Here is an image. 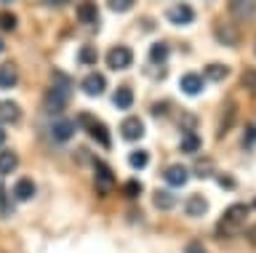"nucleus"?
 <instances>
[{
	"mask_svg": "<svg viewBox=\"0 0 256 253\" xmlns=\"http://www.w3.org/2000/svg\"><path fill=\"white\" fill-rule=\"evenodd\" d=\"M72 96V80L62 72H54V85L43 93V112L46 115H59L67 109Z\"/></svg>",
	"mask_w": 256,
	"mask_h": 253,
	"instance_id": "f257e3e1",
	"label": "nucleus"
},
{
	"mask_svg": "<svg viewBox=\"0 0 256 253\" xmlns=\"http://www.w3.org/2000/svg\"><path fill=\"white\" fill-rule=\"evenodd\" d=\"M16 165H19V155H16L14 149H0V176L14 173Z\"/></svg>",
	"mask_w": 256,
	"mask_h": 253,
	"instance_id": "a211bd4d",
	"label": "nucleus"
},
{
	"mask_svg": "<svg viewBox=\"0 0 256 253\" xmlns=\"http://www.w3.org/2000/svg\"><path fill=\"white\" fill-rule=\"evenodd\" d=\"M235 115H238V104L235 101H227L224 104V115H222V125H219V131H216V136H227V131L232 128V123H235Z\"/></svg>",
	"mask_w": 256,
	"mask_h": 253,
	"instance_id": "f3484780",
	"label": "nucleus"
},
{
	"mask_svg": "<svg viewBox=\"0 0 256 253\" xmlns=\"http://www.w3.org/2000/svg\"><path fill=\"white\" fill-rule=\"evenodd\" d=\"M6 141V131H3V125H0V144Z\"/></svg>",
	"mask_w": 256,
	"mask_h": 253,
	"instance_id": "e433bc0d",
	"label": "nucleus"
},
{
	"mask_svg": "<svg viewBox=\"0 0 256 253\" xmlns=\"http://www.w3.org/2000/svg\"><path fill=\"white\" fill-rule=\"evenodd\" d=\"M16 80H19L16 64L14 61H3V64H0V88H14Z\"/></svg>",
	"mask_w": 256,
	"mask_h": 253,
	"instance_id": "ddd939ff",
	"label": "nucleus"
},
{
	"mask_svg": "<svg viewBox=\"0 0 256 253\" xmlns=\"http://www.w3.org/2000/svg\"><path fill=\"white\" fill-rule=\"evenodd\" d=\"M203 85H206V80L200 75H195V72L182 75V80H179V88L187 93V96H198V93L203 91Z\"/></svg>",
	"mask_w": 256,
	"mask_h": 253,
	"instance_id": "9d476101",
	"label": "nucleus"
},
{
	"mask_svg": "<svg viewBox=\"0 0 256 253\" xmlns=\"http://www.w3.org/2000/svg\"><path fill=\"white\" fill-rule=\"evenodd\" d=\"M96 19H99V5L94 3V0H83V3L78 5V21L80 24H96Z\"/></svg>",
	"mask_w": 256,
	"mask_h": 253,
	"instance_id": "1a4fd4ad",
	"label": "nucleus"
},
{
	"mask_svg": "<svg viewBox=\"0 0 256 253\" xmlns=\"http://www.w3.org/2000/svg\"><path fill=\"white\" fill-rule=\"evenodd\" d=\"M179 149H182L184 155H192V152H198V149H200V139L195 136V133H184V139H182Z\"/></svg>",
	"mask_w": 256,
	"mask_h": 253,
	"instance_id": "b1692460",
	"label": "nucleus"
},
{
	"mask_svg": "<svg viewBox=\"0 0 256 253\" xmlns=\"http://www.w3.org/2000/svg\"><path fill=\"white\" fill-rule=\"evenodd\" d=\"M230 8L243 19H256V0H230Z\"/></svg>",
	"mask_w": 256,
	"mask_h": 253,
	"instance_id": "dca6fc26",
	"label": "nucleus"
},
{
	"mask_svg": "<svg viewBox=\"0 0 256 253\" xmlns=\"http://www.w3.org/2000/svg\"><path fill=\"white\" fill-rule=\"evenodd\" d=\"M134 64V51L126 48V45H115V48L107 51V67L110 69H128Z\"/></svg>",
	"mask_w": 256,
	"mask_h": 253,
	"instance_id": "39448f33",
	"label": "nucleus"
},
{
	"mask_svg": "<svg viewBox=\"0 0 256 253\" xmlns=\"http://www.w3.org/2000/svg\"><path fill=\"white\" fill-rule=\"evenodd\" d=\"M104 88H107V80H104V75H99V72L86 75V80H83V91L88 93V96H99V93H104Z\"/></svg>",
	"mask_w": 256,
	"mask_h": 253,
	"instance_id": "4468645a",
	"label": "nucleus"
},
{
	"mask_svg": "<svg viewBox=\"0 0 256 253\" xmlns=\"http://www.w3.org/2000/svg\"><path fill=\"white\" fill-rule=\"evenodd\" d=\"M206 211H208V200L203 195H192L190 200H187V216H206Z\"/></svg>",
	"mask_w": 256,
	"mask_h": 253,
	"instance_id": "6ab92c4d",
	"label": "nucleus"
},
{
	"mask_svg": "<svg viewBox=\"0 0 256 253\" xmlns=\"http://www.w3.org/2000/svg\"><path fill=\"white\" fill-rule=\"evenodd\" d=\"M112 101H115L118 109H128V107L134 104V91L128 88V85H120V88L112 93Z\"/></svg>",
	"mask_w": 256,
	"mask_h": 253,
	"instance_id": "aec40b11",
	"label": "nucleus"
},
{
	"mask_svg": "<svg viewBox=\"0 0 256 253\" xmlns=\"http://www.w3.org/2000/svg\"><path fill=\"white\" fill-rule=\"evenodd\" d=\"M152 203H155V208L160 211H168L176 205V197L174 192H166V189H158V192H152Z\"/></svg>",
	"mask_w": 256,
	"mask_h": 253,
	"instance_id": "412c9836",
	"label": "nucleus"
},
{
	"mask_svg": "<svg viewBox=\"0 0 256 253\" xmlns=\"http://www.w3.org/2000/svg\"><path fill=\"white\" fill-rule=\"evenodd\" d=\"M6 3H8V0H6Z\"/></svg>",
	"mask_w": 256,
	"mask_h": 253,
	"instance_id": "a19ab883",
	"label": "nucleus"
},
{
	"mask_svg": "<svg viewBox=\"0 0 256 253\" xmlns=\"http://www.w3.org/2000/svg\"><path fill=\"white\" fill-rule=\"evenodd\" d=\"M227 75H230V67H224V64H208L206 67V77H208V80H214V83L224 80Z\"/></svg>",
	"mask_w": 256,
	"mask_h": 253,
	"instance_id": "5701e85b",
	"label": "nucleus"
},
{
	"mask_svg": "<svg viewBox=\"0 0 256 253\" xmlns=\"http://www.w3.org/2000/svg\"><path fill=\"white\" fill-rule=\"evenodd\" d=\"M195 123H198V117L195 115H190V112H184L182 115V128L190 133V128H195Z\"/></svg>",
	"mask_w": 256,
	"mask_h": 253,
	"instance_id": "473e14b6",
	"label": "nucleus"
},
{
	"mask_svg": "<svg viewBox=\"0 0 256 253\" xmlns=\"http://www.w3.org/2000/svg\"><path fill=\"white\" fill-rule=\"evenodd\" d=\"M142 195V184L136 179H131V181H126V197H139Z\"/></svg>",
	"mask_w": 256,
	"mask_h": 253,
	"instance_id": "7c9ffc66",
	"label": "nucleus"
},
{
	"mask_svg": "<svg viewBox=\"0 0 256 253\" xmlns=\"http://www.w3.org/2000/svg\"><path fill=\"white\" fill-rule=\"evenodd\" d=\"M187 253H206V251H203V245H200V243H190L187 245Z\"/></svg>",
	"mask_w": 256,
	"mask_h": 253,
	"instance_id": "f704fd0d",
	"label": "nucleus"
},
{
	"mask_svg": "<svg viewBox=\"0 0 256 253\" xmlns=\"http://www.w3.org/2000/svg\"><path fill=\"white\" fill-rule=\"evenodd\" d=\"M22 109L14 99H3L0 101V123H19Z\"/></svg>",
	"mask_w": 256,
	"mask_h": 253,
	"instance_id": "f8f14e48",
	"label": "nucleus"
},
{
	"mask_svg": "<svg viewBox=\"0 0 256 253\" xmlns=\"http://www.w3.org/2000/svg\"><path fill=\"white\" fill-rule=\"evenodd\" d=\"M166 19L171 21V24H176V27H187V24L195 21V8H192L190 3H176V5H171V8L166 11Z\"/></svg>",
	"mask_w": 256,
	"mask_h": 253,
	"instance_id": "20e7f679",
	"label": "nucleus"
},
{
	"mask_svg": "<svg viewBox=\"0 0 256 253\" xmlns=\"http://www.w3.org/2000/svg\"><path fill=\"white\" fill-rule=\"evenodd\" d=\"M219 184H222L224 189H235V181H232L230 176H219Z\"/></svg>",
	"mask_w": 256,
	"mask_h": 253,
	"instance_id": "72a5a7b5",
	"label": "nucleus"
},
{
	"mask_svg": "<svg viewBox=\"0 0 256 253\" xmlns=\"http://www.w3.org/2000/svg\"><path fill=\"white\" fill-rule=\"evenodd\" d=\"M163 179H166L168 187H184L187 179H190V171L184 168V165H171V168H166Z\"/></svg>",
	"mask_w": 256,
	"mask_h": 253,
	"instance_id": "9b49d317",
	"label": "nucleus"
},
{
	"mask_svg": "<svg viewBox=\"0 0 256 253\" xmlns=\"http://www.w3.org/2000/svg\"><path fill=\"white\" fill-rule=\"evenodd\" d=\"M94 171H96V187H99V192H110L115 187V173H112V168H107L104 163H96Z\"/></svg>",
	"mask_w": 256,
	"mask_h": 253,
	"instance_id": "6e6552de",
	"label": "nucleus"
},
{
	"mask_svg": "<svg viewBox=\"0 0 256 253\" xmlns=\"http://www.w3.org/2000/svg\"><path fill=\"white\" fill-rule=\"evenodd\" d=\"M70 3V0H46V5H51V8H56V5H64Z\"/></svg>",
	"mask_w": 256,
	"mask_h": 253,
	"instance_id": "c9c22d12",
	"label": "nucleus"
},
{
	"mask_svg": "<svg viewBox=\"0 0 256 253\" xmlns=\"http://www.w3.org/2000/svg\"><path fill=\"white\" fill-rule=\"evenodd\" d=\"M219 40H222L224 45H235V43H238V32H230L227 24H222V27H219Z\"/></svg>",
	"mask_w": 256,
	"mask_h": 253,
	"instance_id": "cd10ccee",
	"label": "nucleus"
},
{
	"mask_svg": "<svg viewBox=\"0 0 256 253\" xmlns=\"http://www.w3.org/2000/svg\"><path fill=\"white\" fill-rule=\"evenodd\" d=\"M32 197H35V181L27 179V176L16 181V184H14V200L24 203V200H32Z\"/></svg>",
	"mask_w": 256,
	"mask_h": 253,
	"instance_id": "2eb2a0df",
	"label": "nucleus"
},
{
	"mask_svg": "<svg viewBox=\"0 0 256 253\" xmlns=\"http://www.w3.org/2000/svg\"><path fill=\"white\" fill-rule=\"evenodd\" d=\"M78 123L83 125V128H86L88 133H91V136H94L96 141H99L102 147H107V149L112 147V136H110V128H107V125H104V123H99V120H96L94 115H88V112H80V115H78Z\"/></svg>",
	"mask_w": 256,
	"mask_h": 253,
	"instance_id": "f03ea898",
	"label": "nucleus"
},
{
	"mask_svg": "<svg viewBox=\"0 0 256 253\" xmlns=\"http://www.w3.org/2000/svg\"><path fill=\"white\" fill-rule=\"evenodd\" d=\"M80 61H83V64H94L96 61V48L94 45H83V48H80Z\"/></svg>",
	"mask_w": 256,
	"mask_h": 253,
	"instance_id": "c756f323",
	"label": "nucleus"
},
{
	"mask_svg": "<svg viewBox=\"0 0 256 253\" xmlns=\"http://www.w3.org/2000/svg\"><path fill=\"white\" fill-rule=\"evenodd\" d=\"M0 51H3V40H0Z\"/></svg>",
	"mask_w": 256,
	"mask_h": 253,
	"instance_id": "4c0bfd02",
	"label": "nucleus"
},
{
	"mask_svg": "<svg viewBox=\"0 0 256 253\" xmlns=\"http://www.w3.org/2000/svg\"><path fill=\"white\" fill-rule=\"evenodd\" d=\"M14 213V205H11V197H8V189L0 184V219H8Z\"/></svg>",
	"mask_w": 256,
	"mask_h": 253,
	"instance_id": "393cba45",
	"label": "nucleus"
},
{
	"mask_svg": "<svg viewBox=\"0 0 256 253\" xmlns=\"http://www.w3.org/2000/svg\"><path fill=\"white\" fill-rule=\"evenodd\" d=\"M120 136L126 141H139L144 136V123L139 117H128V120L120 123Z\"/></svg>",
	"mask_w": 256,
	"mask_h": 253,
	"instance_id": "0eeeda50",
	"label": "nucleus"
},
{
	"mask_svg": "<svg viewBox=\"0 0 256 253\" xmlns=\"http://www.w3.org/2000/svg\"><path fill=\"white\" fill-rule=\"evenodd\" d=\"M254 208H256V197H254Z\"/></svg>",
	"mask_w": 256,
	"mask_h": 253,
	"instance_id": "58836bf2",
	"label": "nucleus"
},
{
	"mask_svg": "<svg viewBox=\"0 0 256 253\" xmlns=\"http://www.w3.org/2000/svg\"><path fill=\"white\" fill-rule=\"evenodd\" d=\"M147 163H150V155L144 149H136V152L128 155V165H134V168H147Z\"/></svg>",
	"mask_w": 256,
	"mask_h": 253,
	"instance_id": "a878e982",
	"label": "nucleus"
},
{
	"mask_svg": "<svg viewBox=\"0 0 256 253\" xmlns=\"http://www.w3.org/2000/svg\"><path fill=\"white\" fill-rule=\"evenodd\" d=\"M134 3L136 0H107V8L115 11V13H126V11L134 8Z\"/></svg>",
	"mask_w": 256,
	"mask_h": 253,
	"instance_id": "bb28decb",
	"label": "nucleus"
},
{
	"mask_svg": "<svg viewBox=\"0 0 256 253\" xmlns=\"http://www.w3.org/2000/svg\"><path fill=\"white\" fill-rule=\"evenodd\" d=\"M254 51H256V43H254Z\"/></svg>",
	"mask_w": 256,
	"mask_h": 253,
	"instance_id": "ea45409f",
	"label": "nucleus"
},
{
	"mask_svg": "<svg viewBox=\"0 0 256 253\" xmlns=\"http://www.w3.org/2000/svg\"><path fill=\"white\" fill-rule=\"evenodd\" d=\"M243 85L248 91L256 88V72H254V69H246V72H243Z\"/></svg>",
	"mask_w": 256,
	"mask_h": 253,
	"instance_id": "2f4dec72",
	"label": "nucleus"
},
{
	"mask_svg": "<svg viewBox=\"0 0 256 253\" xmlns=\"http://www.w3.org/2000/svg\"><path fill=\"white\" fill-rule=\"evenodd\" d=\"M75 128H78L75 120H67V117H56V120L51 123V139L56 141V144H64V141H70L72 136H75Z\"/></svg>",
	"mask_w": 256,
	"mask_h": 253,
	"instance_id": "423d86ee",
	"label": "nucleus"
},
{
	"mask_svg": "<svg viewBox=\"0 0 256 253\" xmlns=\"http://www.w3.org/2000/svg\"><path fill=\"white\" fill-rule=\"evenodd\" d=\"M166 59H168V43H155L150 48V61L152 64H163Z\"/></svg>",
	"mask_w": 256,
	"mask_h": 253,
	"instance_id": "4be33fe9",
	"label": "nucleus"
},
{
	"mask_svg": "<svg viewBox=\"0 0 256 253\" xmlns=\"http://www.w3.org/2000/svg\"><path fill=\"white\" fill-rule=\"evenodd\" d=\"M246 219H248V205H243V203H238V205H230V208L224 211L222 221H219V235H227L230 229L240 227Z\"/></svg>",
	"mask_w": 256,
	"mask_h": 253,
	"instance_id": "7ed1b4c3",
	"label": "nucleus"
},
{
	"mask_svg": "<svg viewBox=\"0 0 256 253\" xmlns=\"http://www.w3.org/2000/svg\"><path fill=\"white\" fill-rule=\"evenodd\" d=\"M0 29H6V32L16 29V16H14V13H8V11L0 13Z\"/></svg>",
	"mask_w": 256,
	"mask_h": 253,
	"instance_id": "c85d7f7f",
	"label": "nucleus"
}]
</instances>
